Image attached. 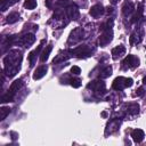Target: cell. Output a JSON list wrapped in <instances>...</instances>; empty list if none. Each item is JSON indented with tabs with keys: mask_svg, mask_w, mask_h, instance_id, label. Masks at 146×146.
<instances>
[{
	"mask_svg": "<svg viewBox=\"0 0 146 146\" xmlns=\"http://www.w3.org/2000/svg\"><path fill=\"white\" fill-rule=\"evenodd\" d=\"M21 60H22L21 51H18V50H11L8 54V56L3 60V63H5V71L7 73V75L14 76L19 71Z\"/></svg>",
	"mask_w": 146,
	"mask_h": 146,
	"instance_id": "obj_1",
	"label": "cell"
},
{
	"mask_svg": "<svg viewBox=\"0 0 146 146\" xmlns=\"http://www.w3.org/2000/svg\"><path fill=\"white\" fill-rule=\"evenodd\" d=\"M132 83H133V81H132L131 78L119 76V78H116V79L113 81L112 87H113V89H115V90H122V89H124V88H127V87H131Z\"/></svg>",
	"mask_w": 146,
	"mask_h": 146,
	"instance_id": "obj_2",
	"label": "cell"
},
{
	"mask_svg": "<svg viewBox=\"0 0 146 146\" xmlns=\"http://www.w3.org/2000/svg\"><path fill=\"white\" fill-rule=\"evenodd\" d=\"M70 52L76 55L79 58H84V57L90 56V54H91V49H90L87 44H82V46H79V47H76L75 49L71 50Z\"/></svg>",
	"mask_w": 146,
	"mask_h": 146,
	"instance_id": "obj_3",
	"label": "cell"
},
{
	"mask_svg": "<svg viewBox=\"0 0 146 146\" xmlns=\"http://www.w3.org/2000/svg\"><path fill=\"white\" fill-rule=\"evenodd\" d=\"M122 65L123 67H128V68H135L139 65V59L138 57L133 56V55H128L124 60L122 62Z\"/></svg>",
	"mask_w": 146,
	"mask_h": 146,
	"instance_id": "obj_4",
	"label": "cell"
},
{
	"mask_svg": "<svg viewBox=\"0 0 146 146\" xmlns=\"http://www.w3.org/2000/svg\"><path fill=\"white\" fill-rule=\"evenodd\" d=\"M82 35H83V30L81 27H76L75 30L71 32L70 38H68V43H76L78 41L82 39Z\"/></svg>",
	"mask_w": 146,
	"mask_h": 146,
	"instance_id": "obj_5",
	"label": "cell"
},
{
	"mask_svg": "<svg viewBox=\"0 0 146 146\" xmlns=\"http://www.w3.org/2000/svg\"><path fill=\"white\" fill-rule=\"evenodd\" d=\"M112 35H113L112 29H105V30H104V33H103V34L100 35V38H99V44H100L102 47H105L107 43L111 42Z\"/></svg>",
	"mask_w": 146,
	"mask_h": 146,
	"instance_id": "obj_6",
	"label": "cell"
},
{
	"mask_svg": "<svg viewBox=\"0 0 146 146\" xmlns=\"http://www.w3.org/2000/svg\"><path fill=\"white\" fill-rule=\"evenodd\" d=\"M88 88L94 89L95 91H97L100 95L105 92V83L103 81H92L91 83L88 84Z\"/></svg>",
	"mask_w": 146,
	"mask_h": 146,
	"instance_id": "obj_7",
	"label": "cell"
},
{
	"mask_svg": "<svg viewBox=\"0 0 146 146\" xmlns=\"http://www.w3.org/2000/svg\"><path fill=\"white\" fill-rule=\"evenodd\" d=\"M18 41H19L22 44H24L25 47H30V46L35 41V36H34V34H32V33H27V34L21 36V39H19Z\"/></svg>",
	"mask_w": 146,
	"mask_h": 146,
	"instance_id": "obj_8",
	"label": "cell"
},
{
	"mask_svg": "<svg viewBox=\"0 0 146 146\" xmlns=\"http://www.w3.org/2000/svg\"><path fill=\"white\" fill-rule=\"evenodd\" d=\"M44 42H46V40H42L41 43L38 46V48L30 52V55H29V60H30V65H31V66L34 65V63H35V58H36V56L39 55V52H40V50H41V48H42V44H43Z\"/></svg>",
	"mask_w": 146,
	"mask_h": 146,
	"instance_id": "obj_9",
	"label": "cell"
},
{
	"mask_svg": "<svg viewBox=\"0 0 146 146\" xmlns=\"http://www.w3.org/2000/svg\"><path fill=\"white\" fill-rule=\"evenodd\" d=\"M67 14L68 16L72 18V19H78L80 14H79V8L76 7L75 3H71L68 7H67Z\"/></svg>",
	"mask_w": 146,
	"mask_h": 146,
	"instance_id": "obj_10",
	"label": "cell"
},
{
	"mask_svg": "<svg viewBox=\"0 0 146 146\" xmlns=\"http://www.w3.org/2000/svg\"><path fill=\"white\" fill-rule=\"evenodd\" d=\"M124 54H125V47L123 44H120V46H117V47L112 49V57H113V59H117L119 57L123 56Z\"/></svg>",
	"mask_w": 146,
	"mask_h": 146,
	"instance_id": "obj_11",
	"label": "cell"
},
{
	"mask_svg": "<svg viewBox=\"0 0 146 146\" xmlns=\"http://www.w3.org/2000/svg\"><path fill=\"white\" fill-rule=\"evenodd\" d=\"M103 13H104V7L102 5H95V6H92L90 8V11H89V14L92 17H99Z\"/></svg>",
	"mask_w": 146,
	"mask_h": 146,
	"instance_id": "obj_12",
	"label": "cell"
},
{
	"mask_svg": "<svg viewBox=\"0 0 146 146\" xmlns=\"http://www.w3.org/2000/svg\"><path fill=\"white\" fill-rule=\"evenodd\" d=\"M47 70H48V67H47L46 65L39 66V67L35 70L34 74H33V79H34V80H39V79H41L42 76H44L46 73H47Z\"/></svg>",
	"mask_w": 146,
	"mask_h": 146,
	"instance_id": "obj_13",
	"label": "cell"
},
{
	"mask_svg": "<svg viewBox=\"0 0 146 146\" xmlns=\"http://www.w3.org/2000/svg\"><path fill=\"white\" fill-rule=\"evenodd\" d=\"M131 137H132V139H133L136 143H140V141L144 139L145 133H144V131H143L141 129H135V130H132V132H131Z\"/></svg>",
	"mask_w": 146,
	"mask_h": 146,
	"instance_id": "obj_14",
	"label": "cell"
},
{
	"mask_svg": "<svg viewBox=\"0 0 146 146\" xmlns=\"http://www.w3.org/2000/svg\"><path fill=\"white\" fill-rule=\"evenodd\" d=\"M51 50H52V46H51V44H49V46H47V47H46V49L42 51V54H41V57H40L41 62H46V60L48 59V57H49V54L51 52Z\"/></svg>",
	"mask_w": 146,
	"mask_h": 146,
	"instance_id": "obj_15",
	"label": "cell"
},
{
	"mask_svg": "<svg viewBox=\"0 0 146 146\" xmlns=\"http://www.w3.org/2000/svg\"><path fill=\"white\" fill-rule=\"evenodd\" d=\"M18 19H19V14L18 13H10L7 16V23H9V24H13V23L17 22Z\"/></svg>",
	"mask_w": 146,
	"mask_h": 146,
	"instance_id": "obj_16",
	"label": "cell"
},
{
	"mask_svg": "<svg viewBox=\"0 0 146 146\" xmlns=\"http://www.w3.org/2000/svg\"><path fill=\"white\" fill-rule=\"evenodd\" d=\"M133 9H135V7H133V5L131 3V2H129V3H127V5H124V7H123V14L127 16V15H129V14H131L132 11H133Z\"/></svg>",
	"mask_w": 146,
	"mask_h": 146,
	"instance_id": "obj_17",
	"label": "cell"
},
{
	"mask_svg": "<svg viewBox=\"0 0 146 146\" xmlns=\"http://www.w3.org/2000/svg\"><path fill=\"white\" fill-rule=\"evenodd\" d=\"M111 74H112V67H111V66H106V67L100 72L99 76H100V78H107V76H110Z\"/></svg>",
	"mask_w": 146,
	"mask_h": 146,
	"instance_id": "obj_18",
	"label": "cell"
},
{
	"mask_svg": "<svg viewBox=\"0 0 146 146\" xmlns=\"http://www.w3.org/2000/svg\"><path fill=\"white\" fill-rule=\"evenodd\" d=\"M24 7L27 9H34L36 7V1L35 0H25Z\"/></svg>",
	"mask_w": 146,
	"mask_h": 146,
	"instance_id": "obj_19",
	"label": "cell"
},
{
	"mask_svg": "<svg viewBox=\"0 0 146 146\" xmlns=\"http://www.w3.org/2000/svg\"><path fill=\"white\" fill-rule=\"evenodd\" d=\"M10 108L9 107H1L0 110V120H5L7 117V115L9 114Z\"/></svg>",
	"mask_w": 146,
	"mask_h": 146,
	"instance_id": "obj_20",
	"label": "cell"
},
{
	"mask_svg": "<svg viewBox=\"0 0 146 146\" xmlns=\"http://www.w3.org/2000/svg\"><path fill=\"white\" fill-rule=\"evenodd\" d=\"M139 112V106L138 104H131L129 105V113L131 114H137Z\"/></svg>",
	"mask_w": 146,
	"mask_h": 146,
	"instance_id": "obj_21",
	"label": "cell"
},
{
	"mask_svg": "<svg viewBox=\"0 0 146 146\" xmlns=\"http://www.w3.org/2000/svg\"><path fill=\"white\" fill-rule=\"evenodd\" d=\"M70 82H71V86L74 87V88H79L81 86V80L80 79H72Z\"/></svg>",
	"mask_w": 146,
	"mask_h": 146,
	"instance_id": "obj_22",
	"label": "cell"
},
{
	"mask_svg": "<svg viewBox=\"0 0 146 146\" xmlns=\"http://www.w3.org/2000/svg\"><path fill=\"white\" fill-rule=\"evenodd\" d=\"M71 72L73 73V74H80L81 73V68L79 67V66H72V68H71Z\"/></svg>",
	"mask_w": 146,
	"mask_h": 146,
	"instance_id": "obj_23",
	"label": "cell"
},
{
	"mask_svg": "<svg viewBox=\"0 0 146 146\" xmlns=\"http://www.w3.org/2000/svg\"><path fill=\"white\" fill-rule=\"evenodd\" d=\"M143 94H144V88L140 87V88L138 89V91H137V95H138V96H141Z\"/></svg>",
	"mask_w": 146,
	"mask_h": 146,
	"instance_id": "obj_24",
	"label": "cell"
},
{
	"mask_svg": "<svg viewBox=\"0 0 146 146\" xmlns=\"http://www.w3.org/2000/svg\"><path fill=\"white\" fill-rule=\"evenodd\" d=\"M51 1H52V0H46V6H47L48 8L51 7Z\"/></svg>",
	"mask_w": 146,
	"mask_h": 146,
	"instance_id": "obj_25",
	"label": "cell"
},
{
	"mask_svg": "<svg viewBox=\"0 0 146 146\" xmlns=\"http://www.w3.org/2000/svg\"><path fill=\"white\" fill-rule=\"evenodd\" d=\"M112 9H113L112 7H108V8H107V13H112V11H113Z\"/></svg>",
	"mask_w": 146,
	"mask_h": 146,
	"instance_id": "obj_26",
	"label": "cell"
},
{
	"mask_svg": "<svg viewBox=\"0 0 146 146\" xmlns=\"http://www.w3.org/2000/svg\"><path fill=\"white\" fill-rule=\"evenodd\" d=\"M111 2H112L113 5H115V3H117V2H119V0H111Z\"/></svg>",
	"mask_w": 146,
	"mask_h": 146,
	"instance_id": "obj_27",
	"label": "cell"
},
{
	"mask_svg": "<svg viewBox=\"0 0 146 146\" xmlns=\"http://www.w3.org/2000/svg\"><path fill=\"white\" fill-rule=\"evenodd\" d=\"M102 116L106 117V116H107V113H106V112H103V113H102Z\"/></svg>",
	"mask_w": 146,
	"mask_h": 146,
	"instance_id": "obj_28",
	"label": "cell"
},
{
	"mask_svg": "<svg viewBox=\"0 0 146 146\" xmlns=\"http://www.w3.org/2000/svg\"><path fill=\"white\" fill-rule=\"evenodd\" d=\"M143 82H144V83H145V84H146V76H145V78H144V80H143Z\"/></svg>",
	"mask_w": 146,
	"mask_h": 146,
	"instance_id": "obj_29",
	"label": "cell"
},
{
	"mask_svg": "<svg viewBox=\"0 0 146 146\" xmlns=\"http://www.w3.org/2000/svg\"><path fill=\"white\" fill-rule=\"evenodd\" d=\"M6 1H7V0H1V3H2V6H3V3H5Z\"/></svg>",
	"mask_w": 146,
	"mask_h": 146,
	"instance_id": "obj_30",
	"label": "cell"
}]
</instances>
